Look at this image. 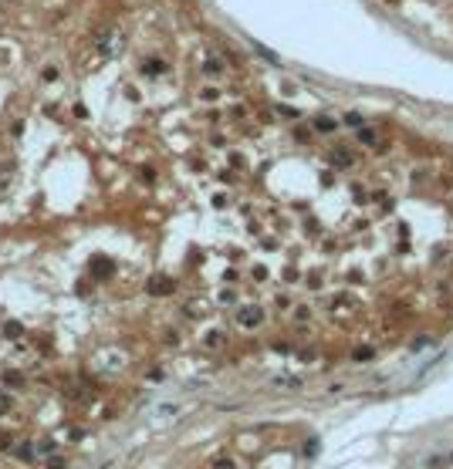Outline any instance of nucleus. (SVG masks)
Returning <instances> with one entry per match:
<instances>
[{
  "mask_svg": "<svg viewBox=\"0 0 453 469\" xmlns=\"http://www.w3.org/2000/svg\"><path fill=\"white\" fill-rule=\"evenodd\" d=\"M4 446H11V436H0V449Z\"/></svg>",
  "mask_w": 453,
  "mask_h": 469,
  "instance_id": "1a4fd4ad",
  "label": "nucleus"
},
{
  "mask_svg": "<svg viewBox=\"0 0 453 469\" xmlns=\"http://www.w3.org/2000/svg\"><path fill=\"white\" fill-rule=\"evenodd\" d=\"M213 469H234V462H230V459H216Z\"/></svg>",
  "mask_w": 453,
  "mask_h": 469,
  "instance_id": "0eeeda50",
  "label": "nucleus"
},
{
  "mask_svg": "<svg viewBox=\"0 0 453 469\" xmlns=\"http://www.w3.org/2000/svg\"><path fill=\"white\" fill-rule=\"evenodd\" d=\"M91 267H98V270H95L98 277H108V267H112V260H105V257H95V260H91Z\"/></svg>",
  "mask_w": 453,
  "mask_h": 469,
  "instance_id": "20e7f679",
  "label": "nucleus"
},
{
  "mask_svg": "<svg viewBox=\"0 0 453 469\" xmlns=\"http://www.w3.org/2000/svg\"><path fill=\"white\" fill-rule=\"evenodd\" d=\"M331 159H335V166H349V162H352L349 152H331Z\"/></svg>",
  "mask_w": 453,
  "mask_h": 469,
  "instance_id": "39448f33",
  "label": "nucleus"
},
{
  "mask_svg": "<svg viewBox=\"0 0 453 469\" xmlns=\"http://www.w3.org/2000/svg\"><path fill=\"white\" fill-rule=\"evenodd\" d=\"M7 409H11V398H7V395H0V415L7 412Z\"/></svg>",
  "mask_w": 453,
  "mask_h": 469,
  "instance_id": "6e6552de",
  "label": "nucleus"
},
{
  "mask_svg": "<svg viewBox=\"0 0 453 469\" xmlns=\"http://www.w3.org/2000/svg\"><path fill=\"white\" fill-rule=\"evenodd\" d=\"M359 142H375V132L372 128H362V132H359Z\"/></svg>",
  "mask_w": 453,
  "mask_h": 469,
  "instance_id": "423d86ee",
  "label": "nucleus"
},
{
  "mask_svg": "<svg viewBox=\"0 0 453 469\" xmlns=\"http://www.w3.org/2000/svg\"><path fill=\"white\" fill-rule=\"evenodd\" d=\"M169 291H173V280H166V277L149 280V294H169Z\"/></svg>",
  "mask_w": 453,
  "mask_h": 469,
  "instance_id": "7ed1b4c3",
  "label": "nucleus"
},
{
  "mask_svg": "<svg viewBox=\"0 0 453 469\" xmlns=\"http://www.w3.org/2000/svg\"><path fill=\"white\" fill-rule=\"evenodd\" d=\"M176 415H180V405H176V402H159L156 409L149 412L146 422H149V425H166V422H173Z\"/></svg>",
  "mask_w": 453,
  "mask_h": 469,
  "instance_id": "f257e3e1",
  "label": "nucleus"
},
{
  "mask_svg": "<svg viewBox=\"0 0 453 469\" xmlns=\"http://www.w3.org/2000/svg\"><path fill=\"white\" fill-rule=\"evenodd\" d=\"M261 321H264V311H261V307H240L237 324H244V327H257Z\"/></svg>",
  "mask_w": 453,
  "mask_h": 469,
  "instance_id": "f03ea898",
  "label": "nucleus"
}]
</instances>
